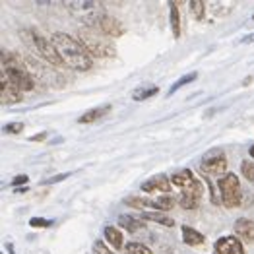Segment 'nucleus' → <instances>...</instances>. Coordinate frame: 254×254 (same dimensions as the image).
<instances>
[{
	"instance_id": "26",
	"label": "nucleus",
	"mask_w": 254,
	"mask_h": 254,
	"mask_svg": "<svg viewBox=\"0 0 254 254\" xmlns=\"http://www.w3.org/2000/svg\"><path fill=\"white\" fill-rule=\"evenodd\" d=\"M21 130H23V125H21V123H10V125L4 127V132H6V134H20Z\"/></svg>"
},
{
	"instance_id": "6",
	"label": "nucleus",
	"mask_w": 254,
	"mask_h": 254,
	"mask_svg": "<svg viewBox=\"0 0 254 254\" xmlns=\"http://www.w3.org/2000/svg\"><path fill=\"white\" fill-rule=\"evenodd\" d=\"M78 41L85 47V51L91 57H113L115 47L109 43L107 35L103 31H95L93 27H82L78 31Z\"/></svg>"
},
{
	"instance_id": "27",
	"label": "nucleus",
	"mask_w": 254,
	"mask_h": 254,
	"mask_svg": "<svg viewBox=\"0 0 254 254\" xmlns=\"http://www.w3.org/2000/svg\"><path fill=\"white\" fill-rule=\"evenodd\" d=\"M29 225H31V227H51V225H53V221L43 219V217H33V219L29 221Z\"/></svg>"
},
{
	"instance_id": "23",
	"label": "nucleus",
	"mask_w": 254,
	"mask_h": 254,
	"mask_svg": "<svg viewBox=\"0 0 254 254\" xmlns=\"http://www.w3.org/2000/svg\"><path fill=\"white\" fill-rule=\"evenodd\" d=\"M189 4H190V12L194 14V18L196 20H204V16H206V4L202 0H190Z\"/></svg>"
},
{
	"instance_id": "9",
	"label": "nucleus",
	"mask_w": 254,
	"mask_h": 254,
	"mask_svg": "<svg viewBox=\"0 0 254 254\" xmlns=\"http://www.w3.org/2000/svg\"><path fill=\"white\" fill-rule=\"evenodd\" d=\"M200 169L206 175H212V177H221L225 175L227 169V159H225V153L221 151H212L210 155H206L200 163Z\"/></svg>"
},
{
	"instance_id": "24",
	"label": "nucleus",
	"mask_w": 254,
	"mask_h": 254,
	"mask_svg": "<svg viewBox=\"0 0 254 254\" xmlns=\"http://www.w3.org/2000/svg\"><path fill=\"white\" fill-rule=\"evenodd\" d=\"M125 254H153L146 245L142 243H128L125 245Z\"/></svg>"
},
{
	"instance_id": "28",
	"label": "nucleus",
	"mask_w": 254,
	"mask_h": 254,
	"mask_svg": "<svg viewBox=\"0 0 254 254\" xmlns=\"http://www.w3.org/2000/svg\"><path fill=\"white\" fill-rule=\"evenodd\" d=\"M93 249H95V254H115L113 251H109V249H107V247L103 245V243H101V241H97Z\"/></svg>"
},
{
	"instance_id": "20",
	"label": "nucleus",
	"mask_w": 254,
	"mask_h": 254,
	"mask_svg": "<svg viewBox=\"0 0 254 254\" xmlns=\"http://www.w3.org/2000/svg\"><path fill=\"white\" fill-rule=\"evenodd\" d=\"M169 12H171V29L175 37H181V14H179V6L177 2H169Z\"/></svg>"
},
{
	"instance_id": "7",
	"label": "nucleus",
	"mask_w": 254,
	"mask_h": 254,
	"mask_svg": "<svg viewBox=\"0 0 254 254\" xmlns=\"http://www.w3.org/2000/svg\"><path fill=\"white\" fill-rule=\"evenodd\" d=\"M219 192H221V200L225 204V208H239L241 206V183L239 177L235 173H225L219 179Z\"/></svg>"
},
{
	"instance_id": "4",
	"label": "nucleus",
	"mask_w": 254,
	"mask_h": 254,
	"mask_svg": "<svg viewBox=\"0 0 254 254\" xmlns=\"http://www.w3.org/2000/svg\"><path fill=\"white\" fill-rule=\"evenodd\" d=\"M0 61H2V74L20 91H31L33 89L35 80H33V76L27 72V68L21 64V61L16 55H12L8 51H2V59Z\"/></svg>"
},
{
	"instance_id": "13",
	"label": "nucleus",
	"mask_w": 254,
	"mask_h": 254,
	"mask_svg": "<svg viewBox=\"0 0 254 254\" xmlns=\"http://www.w3.org/2000/svg\"><path fill=\"white\" fill-rule=\"evenodd\" d=\"M142 190L144 192H161V194H167L171 190V183L165 175H155L151 177L149 181L142 183Z\"/></svg>"
},
{
	"instance_id": "21",
	"label": "nucleus",
	"mask_w": 254,
	"mask_h": 254,
	"mask_svg": "<svg viewBox=\"0 0 254 254\" xmlns=\"http://www.w3.org/2000/svg\"><path fill=\"white\" fill-rule=\"evenodd\" d=\"M155 93H159V87L157 85H149V87H138L132 93V97H134V101H144V99H148Z\"/></svg>"
},
{
	"instance_id": "19",
	"label": "nucleus",
	"mask_w": 254,
	"mask_h": 254,
	"mask_svg": "<svg viewBox=\"0 0 254 254\" xmlns=\"http://www.w3.org/2000/svg\"><path fill=\"white\" fill-rule=\"evenodd\" d=\"M119 225H121L123 229H127L128 233H136L138 229L144 227V221H138V219L132 217V215H121V217H119Z\"/></svg>"
},
{
	"instance_id": "30",
	"label": "nucleus",
	"mask_w": 254,
	"mask_h": 254,
	"mask_svg": "<svg viewBox=\"0 0 254 254\" xmlns=\"http://www.w3.org/2000/svg\"><path fill=\"white\" fill-rule=\"evenodd\" d=\"M43 138H45V134H37V136H31V140H33V142H35V140L39 142V140H43Z\"/></svg>"
},
{
	"instance_id": "17",
	"label": "nucleus",
	"mask_w": 254,
	"mask_h": 254,
	"mask_svg": "<svg viewBox=\"0 0 254 254\" xmlns=\"http://www.w3.org/2000/svg\"><path fill=\"white\" fill-rule=\"evenodd\" d=\"M109 111H111V105H103V107H97V109H91V111H87L85 115H82V117L78 119V123H80V125H89V123H95L97 119L105 117Z\"/></svg>"
},
{
	"instance_id": "25",
	"label": "nucleus",
	"mask_w": 254,
	"mask_h": 254,
	"mask_svg": "<svg viewBox=\"0 0 254 254\" xmlns=\"http://www.w3.org/2000/svg\"><path fill=\"white\" fill-rule=\"evenodd\" d=\"M241 175H243L249 183H253L254 185V163L253 161H249V159H247V161H243V163H241Z\"/></svg>"
},
{
	"instance_id": "12",
	"label": "nucleus",
	"mask_w": 254,
	"mask_h": 254,
	"mask_svg": "<svg viewBox=\"0 0 254 254\" xmlns=\"http://www.w3.org/2000/svg\"><path fill=\"white\" fill-rule=\"evenodd\" d=\"M235 233L237 239L241 243H254V221L253 219H247V217H241L235 221Z\"/></svg>"
},
{
	"instance_id": "31",
	"label": "nucleus",
	"mask_w": 254,
	"mask_h": 254,
	"mask_svg": "<svg viewBox=\"0 0 254 254\" xmlns=\"http://www.w3.org/2000/svg\"><path fill=\"white\" fill-rule=\"evenodd\" d=\"M249 153H251V157H253V159H254V144H253V146H251V149H249Z\"/></svg>"
},
{
	"instance_id": "22",
	"label": "nucleus",
	"mask_w": 254,
	"mask_h": 254,
	"mask_svg": "<svg viewBox=\"0 0 254 254\" xmlns=\"http://www.w3.org/2000/svg\"><path fill=\"white\" fill-rule=\"evenodd\" d=\"M196 78H198V74H196V72H190V74H187V76H183V78H181V80H179L177 84H173V85H171V87H169V91H167V95H173V93H175V91H179V89H181L183 85L190 84V82H194Z\"/></svg>"
},
{
	"instance_id": "5",
	"label": "nucleus",
	"mask_w": 254,
	"mask_h": 254,
	"mask_svg": "<svg viewBox=\"0 0 254 254\" xmlns=\"http://www.w3.org/2000/svg\"><path fill=\"white\" fill-rule=\"evenodd\" d=\"M21 37H23V41L27 43V47H29L35 55H39L43 61H47L49 64H53L55 68L64 66L63 59H61L59 51L55 49V45H53L51 39L43 37L41 33H37L35 29H21Z\"/></svg>"
},
{
	"instance_id": "16",
	"label": "nucleus",
	"mask_w": 254,
	"mask_h": 254,
	"mask_svg": "<svg viewBox=\"0 0 254 254\" xmlns=\"http://www.w3.org/2000/svg\"><path fill=\"white\" fill-rule=\"evenodd\" d=\"M183 241H185L189 247H200V245H204L206 237L200 233V231L189 227V225H183Z\"/></svg>"
},
{
	"instance_id": "33",
	"label": "nucleus",
	"mask_w": 254,
	"mask_h": 254,
	"mask_svg": "<svg viewBox=\"0 0 254 254\" xmlns=\"http://www.w3.org/2000/svg\"><path fill=\"white\" fill-rule=\"evenodd\" d=\"M253 20H254V16H253Z\"/></svg>"
},
{
	"instance_id": "15",
	"label": "nucleus",
	"mask_w": 254,
	"mask_h": 254,
	"mask_svg": "<svg viewBox=\"0 0 254 254\" xmlns=\"http://www.w3.org/2000/svg\"><path fill=\"white\" fill-rule=\"evenodd\" d=\"M103 235H105L107 243L115 249V251H119V249H123L125 247V239H123V233L117 229V227H113V225H107L105 231H103Z\"/></svg>"
},
{
	"instance_id": "11",
	"label": "nucleus",
	"mask_w": 254,
	"mask_h": 254,
	"mask_svg": "<svg viewBox=\"0 0 254 254\" xmlns=\"http://www.w3.org/2000/svg\"><path fill=\"white\" fill-rule=\"evenodd\" d=\"M215 254H245L243 243L237 237H221L215 241Z\"/></svg>"
},
{
	"instance_id": "1",
	"label": "nucleus",
	"mask_w": 254,
	"mask_h": 254,
	"mask_svg": "<svg viewBox=\"0 0 254 254\" xmlns=\"http://www.w3.org/2000/svg\"><path fill=\"white\" fill-rule=\"evenodd\" d=\"M51 41L55 45V49L59 51L61 59L66 66H70L72 70H89L93 66V59L91 55L85 51V47L78 39H74L72 35L63 33V31H57L51 35Z\"/></svg>"
},
{
	"instance_id": "10",
	"label": "nucleus",
	"mask_w": 254,
	"mask_h": 254,
	"mask_svg": "<svg viewBox=\"0 0 254 254\" xmlns=\"http://www.w3.org/2000/svg\"><path fill=\"white\" fill-rule=\"evenodd\" d=\"M0 101L2 105H14L21 101V91L4 74H0Z\"/></svg>"
},
{
	"instance_id": "29",
	"label": "nucleus",
	"mask_w": 254,
	"mask_h": 254,
	"mask_svg": "<svg viewBox=\"0 0 254 254\" xmlns=\"http://www.w3.org/2000/svg\"><path fill=\"white\" fill-rule=\"evenodd\" d=\"M25 183H27V177H25V175H20V177H16V179L12 181V185H14V187H18V185H25Z\"/></svg>"
},
{
	"instance_id": "3",
	"label": "nucleus",
	"mask_w": 254,
	"mask_h": 254,
	"mask_svg": "<svg viewBox=\"0 0 254 254\" xmlns=\"http://www.w3.org/2000/svg\"><path fill=\"white\" fill-rule=\"evenodd\" d=\"M64 6L76 20L82 21L84 27L99 29V23L105 18L103 2H97V0H66Z\"/></svg>"
},
{
	"instance_id": "32",
	"label": "nucleus",
	"mask_w": 254,
	"mask_h": 254,
	"mask_svg": "<svg viewBox=\"0 0 254 254\" xmlns=\"http://www.w3.org/2000/svg\"><path fill=\"white\" fill-rule=\"evenodd\" d=\"M249 41H254V35L253 37H247V39H245V43H249Z\"/></svg>"
},
{
	"instance_id": "8",
	"label": "nucleus",
	"mask_w": 254,
	"mask_h": 254,
	"mask_svg": "<svg viewBox=\"0 0 254 254\" xmlns=\"http://www.w3.org/2000/svg\"><path fill=\"white\" fill-rule=\"evenodd\" d=\"M127 206H132V208H153L157 212H167L171 208H175V204H179L175 198L171 196H161V198H142V196H130L125 200Z\"/></svg>"
},
{
	"instance_id": "14",
	"label": "nucleus",
	"mask_w": 254,
	"mask_h": 254,
	"mask_svg": "<svg viewBox=\"0 0 254 254\" xmlns=\"http://www.w3.org/2000/svg\"><path fill=\"white\" fill-rule=\"evenodd\" d=\"M99 31H103L107 37H121L125 33V25L117 20V18L105 16L101 20V23H99Z\"/></svg>"
},
{
	"instance_id": "18",
	"label": "nucleus",
	"mask_w": 254,
	"mask_h": 254,
	"mask_svg": "<svg viewBox=\"0 0 254 254\" xmlns=\"http://www.w3.org/2000/svg\"><path fill=\"white\" fill-rule=\"evenodd\" d=\"M140 219H142V221H144V219H146V221H155V223L165 225V227H173V225H175V219H171L169 215H165L163 212H144Z\"/></svg>"
},
{
	"instance_id": "2",
	"label": "nucleus",
	"mask_w": 254,
	"mask_h": 254,
	"mask_svg": "<svg viewBox=\"0 0 254 254\" xmlns=\"http://www.w3.org/2000/svg\"><path fill=\"white\" fill-rule=\"evenodd\" d=\"M171 183L181 190L179 198H177L179 206L185 208V210H194V208L198 206L202 194H204V187H202V183L192 175V171L183 169V171H179V173H175V175L171 177Z\"/></svg>"
}]
</instances>
